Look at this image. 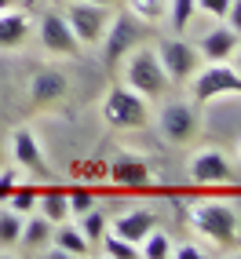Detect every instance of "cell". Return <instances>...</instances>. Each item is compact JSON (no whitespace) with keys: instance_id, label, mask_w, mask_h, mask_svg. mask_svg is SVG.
<instances>
[{"instance_id":"cell-32","label":"cell","mask_w":241,"mask_h":259,"mask_svg":"<svg viewBox=\"0 0 241 259\" xmlns=\"http://www.w3.org/2000/svg\"><path fill=\"white\" fill-rule=\"evenodd\" d=\"M11 8H19V0H0V11H11Z\"/></svg>"},{"instance_id":"cell-7","label":"cell","mask_w":241,"mask_h":259,"mask_svg":"<svg viewBox=\"0 0 241 259\" xmlns=\"http://www.w3.org/2000/svg\"><path fill=\"white\" fill-rule=\"evenodd\" d=\"M157 124L165 132V139L168 143H176V146H186V143H194L197 139V132H201V117L194 110V102H165V110L157 117Z\"/></svg>"},{"instance_id":"cell-21","label":"cell","mask_w":241,"mask_h":259,"mask_svg":"<svg viewBox=\"0 0 241 259\" xmlns=\"http://www.w3.org/2000/svg\"><path fill=\"white\" fill-rule=\"evenodd\" d=\"M172 255V237L165 230L153 227L143 241H139V259H168Z\"/></svg>"},{"instance_id":"cell-5","label":"cell","mask_w":241,"mask_h":259,"mask_svg":"<svg viewBox=\"0 0 241 259\" xmlns=\"http://www.w3.org/2000/svg\"><path fill=\"white\" fill-rule=\"evenodd\" d=\"M157 59H161V66H165V73H168L172 84H186V80H190V77L201 70V66H205L197 44L183 40V37L165 40V44L157 48Z\"/></svg>"},{"instance_id":"cell-8","label":"cell","mask_w":241,"mask_h":259,"mask_svg":"<svg viewBox=\"0 0 241 259\" xmlns=\"http://www.w3.org/2000/svg\"><path fill=\"white\" fill-rule=\"evenodd\" d=\"M102 44H106V66H117L135 44H143V26H139V19H135V15H120V19H110Z\"/></svg>"},{"instance_id":"cell-35","label":"cell","mask_w":241,"mask_h":259,"mask_svg":"<svg viewBox=\"0 0 241 259\" xmlns=\"http://www.w3.org/2000/svg\"><path fill=\"white\" fill-rule=\"evenodd\" d=\"M237 157H241V143H237Z\"/></svg>"},{"instance_id":"cell-30","label":"cell","mask_w":241,"mask_h":259,"mask_svg":"<svg viewBox=\"0 0 241 259\" xmlns=\"http://www.w3.org/2000/svg\"><path fill=\"white\" fill-rule=\"evenodd\" d=\"M223 22H227V26L237 33V37H241V0H230V8H227V19H223Z\"/></svg>"},{"instance_id":"cell-12","label":"cell","mask_w":241,"mask_h":259,"mask_svg":"<svg viewBox=\"0 0 241 259\" xmlns=\"http://www.w3.org/2000/svg\"><path fill=\"white\" fill-rule=\"evenodd\" d=\"M66 92H70V80H66V73L51 70V66L37 70V73H33V80H29V95H33L37 106H55V102L66 99Z\"/></svg>"},{"instance_id":"cell-22","label":"cell","mask_w":241,"mask_h":259,"mask_svg":"<svg viewBox=\"0 0 241 259\" xmlns=\"http://www.w3.org/2000/svg\"><path fill=\"white\" fill-rule=\"evenodd\" d=\"M22 219L15 208H0V248H15L22 237Z\"/></svg>"},{"instance_id":"cell-14","label":"cell","mask_w":241,"mask_h":259,"mask_svg":"<svg viewBox=\"0 0 241 259\" xmlns=\"http://www.w3.org/2000/svg\"><path fill=\"white\" fill-rule=\"evenodd\" d=\"M153 227H157V215H153L150 208H132V212H120L113 219V234L125 237V241H132V245H139Z\"/></svg>"},{"instance_id":"cell-6","label":"cell","mask_w":241,"mask_h":259,"mask_svg":"<svg viewBox=\"0 0 241 259\" xmlns=\"http://www.w3.org/2000/svg\"><path fill=\"white\" fill-rule=\"evenodd\" d=\"M190 80H194V102H212L219 95H241V73L227 62L201 66Z\"/></svg>"},{"instance_id":"cell-11","label":"cell","mask_w":241,"mask_h":259,"mask_svg":"<svg viewBox=\"0 0 241 259\" xmlns=\"http://www.w3.org/2000/svg\"><path fill=\"white\" fill-rule=\"evenodd\" d=\"M11 153H15V161H19V168L33 171L37 179H48V176H51V168H48V161H44V150H41V143H37V135H33V132H26V128L15 132Z\"/></svg>"},{"instance_id":"cell-9","label":"cell","mask_w":241,"mask_h":259,"mask_svg":"<svg viewBox=\"0 0 241 259\" xmlns=\"http://www.w3.org/2000/svg\"><path fill=\"white\" fill-rule=\"evenodd\" d=\"M37 33H41V44H44V51H51V55L73 59L77 51H81V44H77V37H73L70 22H66V15H59V11H48V15H41V26H37Z\"/></svg>"},{"instance_id":"cell-23","label":"cell","mask_w":241,"mask_h":259,"mask_svg":"<svg viewBox=\"0 0 241 259\" xmlns=\"http://www.w3.org/2000/svg\"><path fill=\"white\" fill-rule=\"evenodd\" d=\"M128 11L139 22L157 26V22H165V15H168V0H128Z\"/></svg>"},{"instance_id":"cell-27","label":"cell","mask_w":241,"mask_h":259,"mask_svg":"<svg viewBox=\"0 0 241 259\" xmlns=\"http://www.w3.org/2000/svg\"><path fill=\"white\" fill-rule=\"evenodd\" d=\"M66 201H70V215H84L95 208V194L92 190H73V194H66Z\"/></svg>"},{"instance_id":"cell-1","label":"cell","mask_w":241,"mask_h":259,"mask_svg":"<svg viewBox=\"0 0 241 259\" xmlns=\"http://www.w3.org/2000/svg\"><path fill=\"white\" fill-rule=\"evenodd\" d=\"M125 84L132 92H139L143 99H161L172 88V80H168L165 66L157 59V51H153L150 44H135L125 55Z\"/></svg>"},{"instance_id":"cell-34","label":"cell","mask_w":241,"mask_h":259,"mask_svg":"<svg viewBox=\"0 0 241 259\" xmlns=\"http://www.w3.org/2000/svg\"><path fill=\"white\" fill-rule=\"evenodd\" d=\"M88 4H110V0H88Z\"/></svg>"},{"instance_id":"cell-20","label":"cell","mask_w":241,"mask_h":259,"mask_svg":"<svg viewBox=\"0 0 241 259\" xmlns=\"http://www.w3.org/2000/svg\"><path fill=\"white\" fill-rule=\"evenodd\" d=\"M197 15V4L194 0H168V26H172V33H176V37H183L186 33V26H190V19Z\"/></svg>"},{"instance_id":"cell-26","label":"cell","mask_w":241,"mask_h":259,"mask_svg":"<svg viewBox=\"0 0 241 259\" xmlns=\"http://www.w3.org/2000/svg\"><path fill=\"white\" fill-rule=\"evenodd\" d=\"M8 208H15V212H19V215H29L33 208H37V190H33V186H15L11 190V197H8Z\"/></svg>"},{"instance_id":"cell-25","label":"cell","mask_w":241,"mask_h":259,"mask_svg":"<svg viewBox=\"0 0 241 259\" xmlns=\"http://www.w3.org/2000/svg\"><path fill=\"white\" fill-rule=\"evenodd\" d=\"M102 248H106V255H113V259H139V245H132V241H125V237H117V234H102Z\"/></svg>"},{"instance_id":"cell-19","label":"cell","mask_w":241,"mask_h":259,"mask_svg":"<svg viewBox=\"0 0 241 259\" xmlns=\"http://www.w3.org/2000/svg\"><path fill=\"white\" fill-rule=\"evenodd\" d=\"M37 212L59 227V223L70 219V201H66L62 190H44V194H37Z\"/></svg>"},{"instance_id":"cell-24","label":"cell","mask_w":241,"mask_h":259,"mask_svg":"<svg viewBox=\"0 0 241 259\" xmlns=\"http://www.w3.org/2000/svg\"><path fill=\"white\" fill-rule=\"evenodd\" d=\"M77 219H81V223H77V227H81V234L88 237L92 245H95V241H102V234L110 230V219L102 215L99 208H92V212H84V215H77Z\"/></svg>"},{"instance_id":"cell-10","label":"cell","mask_w":241,"mask_h":259,"mask_svg":"<svg viewBox=\"0 0 241 259\" xmlns=\"http://www.w3.org/2000/svg\"><path fill=\"white\" fill-rule=\"evenodd\" d=\"M190 179L197 186H223V183H230L234 179V164L227 161V153L209 146V150H201L194 153V161H190Z\"/></svg>"},{"instance_id":"cell-31","label":"cell","mask_w":241,"mask_h":259,"mask_svg":"<svg viewBox=\"0 0 241 259\" xmlns=\"http://www.w3.org/2000/svg\"><path fill=\"white\" fill-rule=\"evenodd\" d=\"M172 255H176V259H205V252L201 248H194V245H172Z\"/></svg>"},{"instance_id":"cell-17","label":"cell","mask_w":241,"mask_h":259,"mask_svg":"<svg viewBox=\"0 0 241 259\" xmlns=\"http://www.w3.org/2000/svg\"><path fill=\"white\" fill-rule=\"evenodd\" d=\"M51 234H55V223L44 219L41 212H37V215L29 212V215L22 219V237H19V245H22L26 252H41V248L51 245Z\"/></svg>"},{"instance_id":"cell-4","label":"cell","mask_w":241,"mask_h":259,"mask_svg":"<svg viewBox=\"0 0 241 259\" xmlns=\"http://www.w3.org/2000/svg\"><path fill=\"white\" fill-rule=\"evenodd\" d=\"M66 22H70L73 37L81 48H92V44H102V37H106V26L113 15L106 11V4H88V0H70L66 4Z\"/></svg>"},{"instance_id":"cell-16","label":"cell","mask_w":241,"mask_h":259,"mask_svg":"<svg viewBox=\"0 0 241 259\" xmlns=\"http://www.w3.org/2000/svg\"><path fill=\"white\" fill-rule=\"evenodd\" d=\"M26 37H29V19H26V11H19V8L0 11V51L22 48Z\"/></svg>"},{"instance_id":"cell-28","label":"cell","mask_w":241,"mask_h":259,"mask_svg":"<svg viewBox=\"0 0 241 259\" xmlns=\"http://www.w3.org/2000/svg\"><path fill=\"white\" fill-rule=\"evenodd\" d=\"M197 4V11L201 15H209V19H227V8H230V0H194Z\"/></svg>"},{"instance_id":"cell-29","label":"cell","mask_w":241,"mask_h":259,"mask_svg":"<svg viewBox=\"0 0 241 259\" xmlns=\"http://www.w3.org/2000/svg\"><path fill=\"white\" fill-rule=\"evenodd\" d=\"M15 186H19V168H0V201L11 197Z\"/></svg>"},{"instance_id":"cell-18","label":"cell","mask_w":241,"mask_h":259,"mask_svg":"<svg viewBox=\"0 0 241 259\" xmlns=\"http://www.w3.org/2000/svg\"><path fill=\"white\" fill-rule=\"evenodd\" d=\"M51 241H55L59 255H88L92 252V241L84 237L81 227H73V223H59L55 234H51Z\"/></svg>"},{"instance_id":"cell-3","label":"cell","mask_w":241,"mask_h":259,"mask_svg":"<svg viewBox=\"0 0 241 259\" xmlns=\"http://www.w3.org/2000/svg\"><path fill=\"white\" fill-rule=\"evenodd\" d=\"M102 120L117 132H135L150 124V99L132 92L128 84H113L102 99Z\"/></svg>"},{"instance_id":"cell-2","label":"cell","mask_w":241,"mask_h":259,"mask_svg":"<svg viewBox=\"0 0 241 259\" xmlns=\"http://www.w3.org/2000/svg\"><path fill=\"white\" fill-rule=\"evenodd\" d=\"M190 227H194L201 237L216 241L219 248H234L237 241H241L237 208H234V204H227V201H201V204H194Z\"/></svg>"},{"instance_id":"cell-33","label":"cell","mask_w":241,"mask_h":259,"mask_svg":"<svg viewBox=\"0 0 241 259\" xmlns=\"http://www.w3.org/2000/svg\"><path fill=\"white\" fill-rule=\"evenodd\" d=\"M234 70H237V73H241V51H237V66H234Z\"/></svg>"},{"instance_id":"cell-15","label":"cell","mask_w":241,"mask_h":259,"mask_svg":"<svg viewBox=\"0 0 241 259\" xmlns=\"http://www.w3.org/2000/svg\"><path fill=\"white\" fill-rule=\"evenodd\" d=\"M110 183L128 186V190H143V186L153 183V176H150V168H146L143 161H135V157H120V161L110 164Z\"/></svg>"},{"instance_id":"cell-13","label":"cell","mask_w":241,"mask_h":259,"mask_svg":"<svg viewBox=\"0 0 241 259\" xmlns=\"http://www.w3.org/2000/svg\"><path fill=\"white\" fill-rule=\"evenodd\" d=\"M197 51H201L205 62H227L234 51H237V33H234L227 22H223V26L209 29V33L197 40Z\"/></svg>"}]
</instances>
